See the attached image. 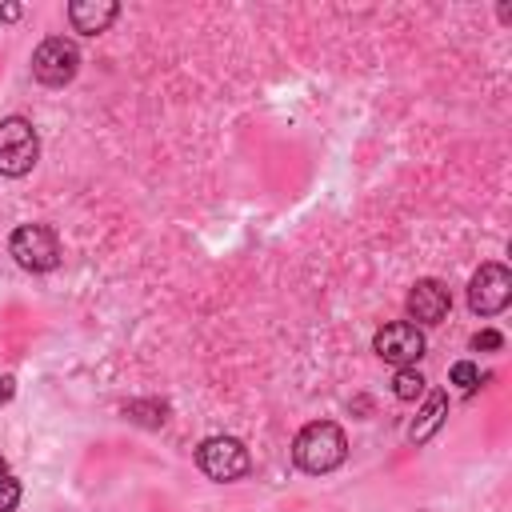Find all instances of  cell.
<instances>
[{
  "mask_svg": "<svg viewBox=\"0 0 512 512\" xmlns=\"http://www.w3.org/2000/svg\"><path fill=\"white\" fill-rule=\"evenodd\" d=\"M344 460H348V440H344L340 424H332V420H312L292 440V464L308 476H324V472L340 468Z\"/></svg>",
  "mask_w": 512,
  "mask_h": 512,
  "instance_id": "1",
  "label": "cell"
},
{
  "mask_svg": "<svg viewBox=\"0 0 512 512\" xmlns=\"http://www.w3.org/2000/svg\"><path fill=\"white\" fill-rule=\"evenodd\" d=\"M40 160V136L32 120L4 116L0 120V176H24Z\"/></svg>",
  "mask_w": 512,
  "mask_h": 512,
  "instance_id": "2",
  "label": "cell"
},
{
  "mask_svg": "<svg viewBox=\"0 0 512 512\" xmlns=\"http://www.w3.org/2000/svg\"><path fill=\"white\" fill-rule=\"evenodd\" d=\"M8 252L24 272H52L60 264V240L48 224H20L8 236Z\"/></svg>",
  "mask_w": 512,
  "mask_h": 512,
  "instance_id": "3",
  "label": "cell"
},
{
  "mask_svg": "<svg viewBox=\"0 0 512 512\" xmlns=\"http://www.w3.org/2000/svg\"><path fill=\"white\" fill-rule=\"evenodd\" d=\"M196 464H200V472H204L208 480L232 484V480L248 476L252 456H248V448H244L236 436H208V440L196 448Z\"/></svg>",
  "mask_w": 512,
  "mask_h": 512,
  "instance_id": "4",
  "label": "cell"
},
{
  "mask_svg": "<svg viewBox=\"0 0 512 512\" xmlns=\"http://www.w3.org/2000/svg\"><path fill=\"white\" fill-rule=\"evenodd\" d=\"M80 72V48L68 36H48L32 52V76L44 88H64Z\"/></svg>",
  "mask_w": 512,
  "mask_h": 512,
  "instance_id": "5",
  "label": "cell"
},
{
  "mask_svg": "<svg viewBox=\"0 0 512 512\" xmlns=\"http://www.w3.org/2000/svg\"><path fill=\"white\" fill-rule=\"evenodd\" d=\"M512 304V272L504 264H480L468 280V308L476 316H496Z\"/></svg>",
  "mask_w": 512,
  "mask_h": 512,
  "instance_id": "6",
  "label": "cell"
},
{
  "mask_svg": "<svg viewBox=\"0 0 512 512\" xmlns=\"http://www.w3.org/2000/svg\"><path fill=\"white\" fill-rule=\"evenodd\" d=\"M372 348H376V356L380 360H388V364H396V368H412L420 356H424V332L412 324V320H392V324H384L376 336H372Z\"/></svg>",
  "mask_w": 512,
  "mask_h": 512,
  "instance_id": "7",
  "label": "cell"
},
{
  "mask_svg": "<svg viewBox=\"0 0 512 512\" xmlns=\"http://www.w3.org/2000/svg\"><path fill=\"white\" fill-rule=\"evenodd\" d=\"M448 312H452V292H448V284H440V280H432V276L412 284V292H408V316L416 320V328H420V324H440Z\"/></svg>",
  "mask_w": 512,
  "mask_h": 512,
  "instance_id": "8",
  "label": "cell"
},
{
  "mask_svg": "<svg viewBox=\"0 0 512 512\" xmlns=\"http://www.w3.org/2000/svg\"><path fill=\"white\" fill-rule=\"evenodd\" d=\"M116 16H120V4H116V0H72V4H68V24H72V32H80V36H100V32H108Z\"/></svg>",
  "mask_w": 512,
  "mask_h": 512,
  "instance_id": "9",
  "label": "cell"
},
{
  "mask_svg": "<svg viewBox=\"0 0 512 512\" xmlns=\"http://www.w3.org/2000/svg\"><path fill=\"white\" fill-rule=\"evenodd\" d=\"M444 416H448V392L444 388L424 392V404L416 408V420L408 424V440L412 444H428L444 428Z\"/></svg>",
  "mask_w": 512,
  "mask_h": 512,
  "instance_id": "10",
  "label": "cell"
},
{
  "mask_svg": "<svg viewBox=\"0 0 512 512\" xmlns=\"http://www.w3.org/2000/svg\"><path fill=\"white\" fill-rule=\"evenodd\" d=\"M124 416H128L132 424L160 428V424L168 420V404H160V400H128V404H124Z\"/></svg>",
  "mask_w": 512,
  "mask_h": 512,
  "instance_id": "11",
  "label": "cell"
},
{
  "mask_svg": "<svg viewBox=\"0 0 512 512\" xmlns=\"http://www.w3.org/2000/svg\"><path fill=\"white\" fill-rule=\"evenodd\" d=\"M424 392H428V380H424L416 368H396V376H392V396H396V400L412 404V400H420Z\"/></svg>",
  "mask_w": 512,
  "mask_h": 512,
  "instance_id": "12",
  "label": "cell"
},
{
  "mask_svg": "<svg viewBox=\"0 0 512 512\" xmlns=\"http://www.w3.org/2000/svg\"><path fill=\"white\" fill-rule=\"evenodd\" d=\"M448 380H452L460 392H476V384H480V368H476L472 360H456L452 372H448Z\"/></svg>",
  "mask_w": 512,
  "mask_h": 512,
  "instance_id": "13",
  "label": "cell"
},
{
  "mask_svg": "<svg viewBox=\"0 0 512 512\" xmlns=\"http://www.w3.org/2000/svg\"><path fill=\"white\" fill-rule=\"evenodd\" d=\"M16 504H20V480L16 476H0V512H16Z\"/></svg>",
  "mask_w": 512,
  "mask_h": 512,
  "instance_id": "14",
  "label": "cell"
},
{
  "mask_svg": "<svg viewBox=\"0 0 512 512\" xmlns=\"http://www.w3.org/2000/svg\"><path fill=\"white\" fill-rule=\"evenodd\" d=\"M500 344H504V336H500L496 328H484V332L472 336V348H476V352H480V348H484V352H496Z\"/></svg>",
  "mask_w": 512,
  "mask_h": 512,
  "instance_id": "15",
  "label": "cell"
},
{
  "mask_svg": "<svg viewBox=\"0 0 512 512\" xmlns=\"http://www.w3.org/2000/svg\"><path fill=\"white\" fill-rule=\"evenodd\" d=\"M12 392H16V380H12V376H0V404H8Z\"/></svg>",
  "mask_w": 512,
  "mask_h": 512,
  "instance_id": "16",
  "label": "cell"
},
{
  "mask_svg": "<svg viewBox=\"0 0 512 512\" xmlns=\"http://www.w3.org/2000/svg\"><path fill=\"white\" fill-rule=\"evenodd\" d=\"M20 12H24L20 4H4V8H0V20H20Z\"/></svg>",
  "mask_w": 512,
  "mask_h": 512,
  "instance_id": "17",
  "label": "cell"
},
{
  "mask_svg": "<svg viewBox=\"0 0 512 512\" xmlns=\"http://www.w3.org/2000/svg\"><path fill=\"white\" fill-rule=\"evenodd\" d=\"M0 476H4V456H0Z\"/></svg>",
  "mask_w": 512,
  "mask_h": 512,
  "instance_id": "18",
  "label": "cell"
}]
</instances>
